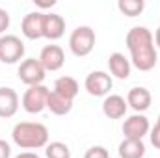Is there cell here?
Here are the masks:
<instances>
[{
  "label": "cell",
  "mask_w": 160,
  "mask_h": 158,
  "mask_svg": "<svg viewBox=\"0 0 160 158\" xmlns=\"http://www.w3.org/2000/svg\"><path fill=\"white\" fill-rule=\"evenodd\" d=\"M11 136L21 149H41L48 145V130L41 123H17Z\"/></svg>",
  "instance_id": "cell-1"
},
{
  "label": "cell",
  "mask_w": 160,
  "mask_h": 158,
  "mask_svg": "<svg viewBox=\"0 0 160 158\" xmlns=\"http://www.w3.org/2000/svg\"><path fill=\"white\" fill-rule=\"evenodd\" d=\"M69 47L75 56H78V58L88 56L95 47V32L89 26H78L77 30H73V34L69 37Z\"/></svg>",
  "instance_id": "cell-2"
},
{
  "label": "cell",
  "mask_w": 160,
  "mask_h": 158,
  "mask_svg": "<svg viewBox=\"0 0 160 158\" xmlns=\"http://www.w3.org/2000/svg\"><path fill=\"white\" fill-rule=\"evenodd\" d=\"M48 87H45L43 84L39 86H30L24 95H22V108L28 114H39L47 108V99H48Z\"/></svg>",
  "instance_id": "cell-3"
},
{
  "label": "cell",
  "mask_w": 160,
  "mask_h": 158,
  "mask_svg": "<svg viewBox=\"0 0 160 158\" xmlns=\"http://www.w3.org/2000/svg\"><path fill=\"white\" fill-rule=\"evenodd\" d=\"M22 56H24V43L17 36L0 37V62L2 63H17Z\"/></svg>",
  "instance_id": "cell-4"
},
{
  "label": "cell",
  "mask_w": 160,
  "mask_h": 158,
  "mask_svg": "<svg viewBox=\"0 0 160 158\" xmlns=\"http://www.w3.org/2000/svg\"><path fill=\"white\" fill-rule=\"evenodd\" d=\"M45 73L47 71L43 69L41 62L36 58H28L19 65V78L26 86H39L45 80Z\"/></svg>",
  "instance_id": "cell-5"
},
{
  "label": "cell",
  "mask_w": 160,
  "mask_h": 158,
  "mask_svg": "<svg viewBox=\"0 0 160 158\" xmlns=\"http://www.w3.org/2000/svg\"><path fill=\"white\" fill-rule=\"evenodd\" d=\"M84 86H86V89H88L89 95H93V97H104L112 89V78H110V75H106L102 71H95V73L88 75Z\"/></svg>",
  "instance_id": "cell-6"
},
{
  "label": "cell",
  "mask_w": 160,
  "mask_h": 158,
  "mask_svg": "<svg viewBox=\"0 0 160 158\" xmlns=\"http://www.w3.org/2000/svg\"><path fill=\"white\" fill-rule=\"evenodd\" d=\"M39 62L45 71H60L65 63V54L63 48L58 45H48L41 50Z\"/></svg>",
  "instance_id": "cell-7"
},
{
  "label": "cell",
  "mask_w": 160,
  "mask_h": 158,
  "mask_svg": "<svg viewBox=\"0 0 160 158\" xmlns=\"http://www.w3.org/2000/svg\"><path fill=\"white\" fill-rule=\"evenodd\" d=\"M125 41H127V48H128L130 52L155 47V45H153V34H151L145 26H136V28L128 30Z\"/></svg>",
  "instance_id": "cell-8"
},
{
  "label": "cell",
  "mask_w": 160,
  "mask_h": 158,
  "mask_svg": "<svg viewBox=\"0 0 160 158\" xmlns=\"http://www.w3.org/2000/svg\"><path fill=\"white\" fill-rule=\"evenodd\" d=\"M149 132V121L143 116H132L123 123V134L127 140H142Z\"/></svg>",
  "instance_id": "cell-9"
},
{
  "label": "cell",
  "mask_w": 160,
  "mask_h": 158,
  "mask_svg": "<svg viewBox=\"0 0 160 158\" xmlns=\"http://www.w3.org/2000/svg\"><path fill=\"white\" fill-rule=\"evenodd\" d=\"M65 32V19L58 13H45L43 21V37L47 39H60Z\"/></svg>",
  "instance_id": "cell-10"
},
{
  "label": "cell",
  "mask_w": 160,
  "mask_h": 158,
  "mask_svg": "<svg viewBox=\"0 0 160 158\" xmlns=\"http://www.w3.org/2000/svg\"><path fill=\"white\" fill-rule=\"evenodd\" d=\"M19 110V95L11 87H0V117L9 119Z\"/></svg>",
  "instance_id": "cell-11"
},
{
  "label": "cell",
  "mask_w": 160,
  "mask_h": 158,
  "mask_svg": "<svg viewBox=\"0 0 160 158\" xmlns=\"http://www.w3.org/2000/svg\"><path fill=\"white\" fill-rule=\"evenodd\" d=\"M130 60H132V65L136 69H140V71H151L157 65L158 56H157L155 47H149V48H143V50L130 52Z\"/></svg>",
  "instance_id": "cell-12"
},
{
  "label": "cell",
  "mask_w": 160,
  "mask_h": 158,
  "mask_svg": "<svg viewBox=\"0 0 160 158\" xmlns=\"http://www.w3.org/2000/svg\"><path fill=\"white\" fill-rule=\"evenodd\" d=\"M43 21H45V13H28L22 19V34L28 39H39L43 37Z\"/></svg>",
  "instance_id": "cell-13"
},
{
  "label": "cell",
  "mask_w": 160,
  "mask_h": 158,
  "mask_svg": "<svg viewBox=\"0 0 160 158\" xmlns=\"http://www.w3.org/2000/svg\"><path fill=\"white\" fill-rule=\"evenodd\" d=\"M151 101H153V97H151L149 89H145V87H132L127 95V104L136 112H145L151 106Z\"/></svg>",
  "instance_id": "cell-14"
},
{
  "label": "cell",
  "mask_w": 160,
  "mask_h": 158,
  "mask_svg": "<svg viewBox=\"0 0 160 158\" xmlns=\"http://www.w3.org/2000/svg\"><path fill=\"white\" fill-rule=\"evenodd\" d=\"M127 108L128 104L121 95H110L102 102V112L108 119H121L127 114Z\"/></svg>",
  "instance_id": "cell-15"
},
{
  "label": "cell",
  "mask_w": 160,
  "mask_h": 158,
  "mask_svg": "<svg viewBox=\"0 0 160 158\" xmlns=\"http://www.w3.org/2000/svg\"><path fill=\"white\" fill-rule=\"evenodd\" d=\"M108 67L110 73L119 80H127L130 77V62L121 54V52H114L108 58Z\"/></svg>",
  "instance_id": "cell-16"
},
{
  "label": "cell",
  "mask_w": 160,
  "mask_h": 158,
  "mask_svg": "<svg viewBox=\"0 0 160 158\" xmlns=\"http://www.w3.org/2000/svg\"><path fill=\"white\" fill-rule=\"evenodd\" d=\"M47 108L54 114V116H65L73 110V101L58 95L56 91H50L48 93V99H47Z\"/></svg>",
  "instance_id": "cell-17"
},
{
  "label": "cell",
  "mask_w": 160,
  "mask_h": 158,
  "mask_svg": "<svg viewBox=\"0 0 160 158\" xmlns=\"http://www.w3.org/2000/svg\"><path fill=\"white\" fill-rule=\"evenodd\" d=\"M119 158H143L145 156V145L142 140H123L119 143Z\"/></svg>",
  "instance_id": "cell-18"
},
{
  "label": "cell",
  "mask_w": 160,
  "mask_h": 158,
  "mask_svg": "<svg viewBox=\"0 0 160 158\" xmlns=\"http://www.w3.org/2000/svg\"><path fill=\"white\" fill-rule=\"evenodd\" d=\"M78 82L73 78V77H60V78L54 82V91L69 101H75V97L78 95Z\"/></svg>",
  "instance_id": "cell-19"
},
{
  "label": "cell",
  "mask_w": 160,
  "mask_h": 158,
  "mask_svg": "<svg viewBox=\"0 0 160 158\" xmlns=\"http://www.w3.org/2000/svg\"><path fill=\"white\" fill-rule=\"evenodd\" d=\"M118 7H119L121 13L127 15V17H138L145 9V2L143 0H119Z\"/></svg>",
  "instance_id": "cell-20"
},
{
  "label": "cell",
  "mask_w": 160,
  "mask_h": 158,
  "mask_svg": "<svg viewBox=\"0 0 160 158\" xmlns=\"http://www.w3.org/2000/svg\"><path fill=\"white\" fill-rule=\"evenodd\" d=\"M47 158H71V149L62 141H52L45 149Z\"/></svg>",
  "instance_id": "cell-21"
},
{
  "label": "cell",
  "mask_w": 160,
  "mask_h": 158,
  "mask_svg": "<svg viewBox=\"0 0 160 158\" xmlns=\"http://www.w3.org/2000/svg\"><path fill=\"white\" fill-rule=\"evenodd\" d=\"M84 158H110V153H108L104 147L95 145V147H89V149L86 151Z\"/></svg>",
  "instance_id": "cell-22"
},
{
  "label": "cell",
  "mask_w": 160,
  "mask_h": 158,
  "mask_svg": "<svg viewBox=\"0 0 160 158\" xmlns=\"http://www.w3.org/2000/svg\"><path fill=\"white\" fill-rule=\"evenodd\" d=\"M9 28V13L0 7V34Z\"/></svg>",
  "instance_id": "cell-23"
},
{
  "label": "cell",
  "mask_w": 160,
  "mask_h": 158,
  "mask_svg": "<svg viewBox=\"0 0 160 158\" xmlns=\"http://www.w3.org/2000/svg\"><path fill=\"white\" fill-rule=\"evenodd\" d=\"M151 143L155 145V149H160V125L157 123L155 128L151 130Z\"/></svg>",
  "instance_id": "cell-24"
},
{
  "label": "cell",
  "mask_w": 160,
  "mask_h": 158,
  "mask_svg": "<svg viewBox=\"0 0 160 158\" xmlns=\"http://www.w3.org/2000/svg\"><path fill=\"white\" fill-rule=\"evenodd\" d=\"M11 156V147L8 141L0 140V158H9Z\"/></svg>",
  "instance_id": "cell-25"
},
{
  "label": "cell",
  "mask_w": 160,
  "mask_h": 158,
  "mask_svg": "<svg viewBox=\"0 0 160 158\" xmlns=\"http://www.w3.org/2000/svg\"><path fill=\"white\" fill-rule=\"evenodd\" d=\"M56 2L54 0H50V2H41V0H36V6H39V7H52Z\"/></svg>",
  "instance_id": "cell-26"
},
{
  "label": "cell",
  "mask_w": 160,
  "mask_h": 158,
  "mask_svg": "<svg viewBox=\"0 0 160 158\" xmlns=\"http://www.w3.org/2000/svg\"><path fill=\"white\" fill-rule=\"evenodd\" d=\"M15 158H39L36 153H21L19 156H15Z\"/></svg>",
  "instance_id": "cell-27"
},
{
  "label": "cell",
  "mask_w": 160,
  "mask_h": 158,
  "mask_svg": "<svg viewBox=\"0 0 160 158\" xmlns=\"http://www.w3.org/2000/svg\"><path fill=\"white\" fill-rule=\"evenodd\" d=\"M155 43H157V47L160 48V26H158V30H157V34H155Z\"/></svg>",
  "instance_id": "cell-28"
},
{
  "label": "cell",
  "mask_w": 160,
  "mask_h": 158,
  "mask_svg": "<svg viewBox=\"0 0 160 158\" xmlns=\"http://www.w3.org/2000/svg\"><path fill=\"white\" fill-rule=\"evenodd\" d=\"M158 125H160V116H158Z\"/></svg>",
  "instance_id": "cell-29"
}]
</instances>
